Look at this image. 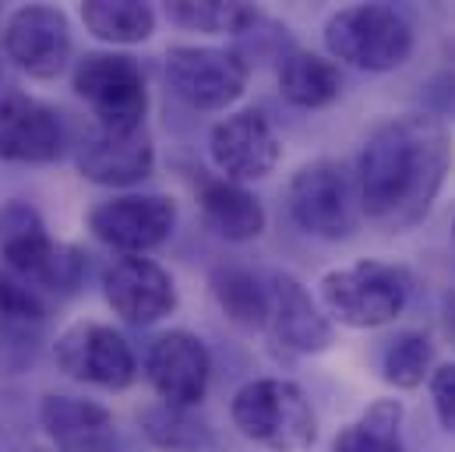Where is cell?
<instances>
[{"label": "cell", "mask_w": 455, "mask_h": 452, "mask_svg": "<svg viewBox=\"0 0 455 452\" xmlns=\"http://www.w3.org/2000/svg\"><path fill=\"white\" fill-rule=\"evenodd\" d=\"M166 18L191 32L209 36H243L261 21V11L251 4H223V0H170Z\"/></svg>", "instance_id": "26"}, {"label": "cell", "mask_w": 455, "mask_h": 452, "mask_svg": "<svg viewBox=\"0 0 455 452\" xmlns=\"http://www.w3.org/2000/svg\"><path fill=\"white\" fill-rule=\"evenodd\" d=\"M50 319V308L36 287L0 265V346L28 353Z\"/></svg>", "instance_id": "22"}, {"label": "cell", "mask_w": 455, "mask_h": 452, "mask_svg": "<svg viewBox=\"0 0 455 452\" xmlns=\"http://www.w3.org/2000/svg\"><path fill=\"white\" fill-rule=\"evenodd\" d=\"M75 93L89 103L96 124L114 131H138L145 127L148 113V85L145 71L131 53L116 50H92L78 57L71 71Z\"/></svg>", "instance_id": "7"}, {"label": "cell", "mask_w": 455, "mask_h": 452, "mask_svg": "<svg viewBox=\"0 0 455 452\" xmlns=\"http://www.w3.org/2000/svg\"><path fill=\"white\" fill-rule=\"evenodd\" d=\"M198 206L205 213V223L212 226L223 240H233V244L258 240L265 233V223H268L265 206L243 184H233L223 177H205L202 181Z\"/></svg>", "instance_id": "19"}, {"label": "cell", "mask_w": 455, "mask_h": 452, "mask_svg": "<svg viewBox=\"0 0 455 452\" xmlns=\"http://www.w3.org/2000/svg\"><path fill=\"white\" fill-rule=\"evenodd\" d=\"M71 21L60 7L50 4H25L18 7L7 25H4V53L7 61L36 78V82H50L57 78L68 61H71Z\"/></svg>", "instance_id": "10"}, {"label": "cell", "mask_w": 455, "mask_h": 452, "mask_svg": "<svg viewBox=\"0 0 455 452\" xmlns=\"http://www.w3.org/2000/svg\"><path fill=\"white\" fill-rule=\"evenodd\" d=\"M417 36L410 18L392 4H349L325 21V50L360 71H395L413 57Z\"/></svg>", "instance_id": "5"}, {"label": "cell", "mask_w": 455, "mask_h": 452, "mask_svg": "<svg viewBox=\"0 0 455 452\" xmlns=\"http://www.w3.org/2000/svg\"><path fill=\"white\" fill-rule=\"evenodd\" d=\"M53 357H57V367L82 385L120 392L138 378V357L131 343L114 326H103V322L68 326L53 343Z\"/></svg>", "instance_id": "9"}, {"label": "cell", "mask_w": 455, "mask_h": 452, "mask_svg": "<svg viewBox=\"0 0 455 452\" xmlns=\"http://www.w3.org/2000/svg\"><path fill=\"white\" fill-rule=\"evenodd\" d=\"M209 156L223 181L247 184V181H265L279 159H283V141L272 127V120L261 110L247 107L223 117L212 134H209Z\"/></svg>", "instance_id": "12"}, {"label": "cell", "mask_w": 455, "mask_h": 452, "mask_svg": "<svg viewBox=\"0 0 455 452\" xmlns=\"http://www.w3.org/2000/svg\"><path fill=\"white\" fill-rule=\"evenodd\" d=\"M141 432L163 452H209L216 446V435L202 417L180 407H166V403L148 407L141 414Z\"/></svg>", "instance_id": "25"}, {"label": "cell", "mask_w": 455, "mask_h": 452, "mask_svg": "<svg viewBox=\"0 0 455 452\" xmlns=\"http://www.w3.org/2000/svg\"><path fill=\"white\" fill-rule=\"evenodd\" d=\"M233 428L268 452H307L318 442V417L307 392L290 378H254L233 392Z\"/></svg>", "instance_id": "2"}, {"label": "cell", "mask_w": 455, "mask_h": 452, "mask_svg": "<svg viewBox=\"0 0 455 452\" xmlns=\"http://www.w3.org/2000/svg\"><path fill=\"white\" fill-rule=\"evenodd\" d=\"M103 294L114 315L131 326H156L177 311L173 276L145 254H124L110 262L103 272Z\"/></svg>", "instance_id": "14"}, {"label": "cell", "mask_w": 455, "mask_h": 452, "mask_svg": "<svg viewBox=\"0 0 455 452\" xmlns=\"http://www.w3.org/2000/svg\"><path fill=\"white\" fill-rule=\"evenodd\" d=\"M449 53H452V61H455V39L449 43Z\"/></svg>", "instance_id": "31"}, {"label": "cell", "mask_w": 455, "mask_h": 452, "mask_svg": "<svg viewBox=\"0 0 455 452\" xmlns=\"http://www.w3.org/2000/svg\"><path fill=\"white\" fill-rule=\"evenodd\" d=\"M145 378L166 407L191 410L209 392L212 353H209L205 339L188 333V329L159 333L145 350Z\"/></svg>", "instance_id": "11"}, {"label": "cell", "mask_w": 455, "mask_h": 452, "mask_svg": "<svg viewBox=\"0 0 455 452\" xmlns=\"http://www.w3.org/2000/svg\"><path fill=\"white\" fill-rule=\"evenodd\" d=\"M39 424L60 452H110L116 417L96 400L50 392L39 403Z\"/></svg>", "instance_id": "18"}, {"label": "cell", "mask_w": 455, "mask_h": 452, "mask_svg": "<svg viewBox=\"0 0 455 452\" xmlns=\"http://www.w3.org/2000/svg\"><path fill=\"white\" fill-rule=\"evenodd\" d=\"M82 25L110 46H134L152 39L156 11L152 4H141V0H85Z\"/></svg>", "instance_id": "23"}, {"label": "cell", "mask_w": 455, "mask_h": 452, "mask_svg": "<svg viewBox=\"0 0 455 452\" xmlns=\"http://www.w3.org/2000/svg\"><path fill=\"white\" fill-rule=\"evenodd\" d=\"M177 226V202L166 195H116L89 213V230L107 247L145 254L170 240Z\"/></svg>", "instance_id": "13"}, {"label": "cell", "mask_w": 455, "mask_h": 452, "mask_svg": "<svg viewBox=\"0 0 455 452\" xmlns=\"http://www.w3.org/2000/svg\"><path fill=\"white\" fill-rule=\"evenodd\" d=\"M247 61L227 46H170L166 82L195 110H227L247 89Z\"/></svg>", "instance_id": "8"}, {"label": "cell", "mask_w": 455, "mask_h": 452, "mask_svg": "<svg viewBox=\"0 0 455 452\" xmlns=\"http://www.w3.org/2000/svg\"><path fill=\"white\" fill-rule=\"evenodd\" d=\"M435 364V343L427 333H399L381 350V378L395 389H420L424 378H431Z\"/></svg>", "instance_id": "27"}, {"label": "cell", "mask_w": 455, "mask_h": 452, "mask_svg": "<svg viewBox=\"0 0 455 452\" xmlns=\"http://www.w3.org/2000/svg\"><path fill=\"white\" fill-rule=\"evenodd\" d=\"M424 103L431 107V117H452L455 120V75L442 71L424 85Z\"/></svg>", "instance_id": "29"}, {"label": "cell", "mask_w": 455, "mask_h": 452, "mask_svg": "<svg viewBox=\"0 0 455 452\" xmlns=\"http://www.w3.org/2000/svg\"><path fill=\"white\" fill-rule=\"evenodd\" d=\"M28 452H43V449H28Z\"/></svg>", "instance_id": "32"}, {"label": "cell", "mask_w": 455, "mask_h": 452, "mask_svg": "<svg viewBox=\"0 0 455 452\" xmlns=\"http://www.w3.org/2000/svg\"><path fill=\"white\" fill-rule=\"evenodd\" d=\"M452 131L445 120L431 113H399L381 120L367 134L353 170L363 216L388 233L424 223L452 174Z\"/></svg>", "instance_id": "1"}, {"label": "cell", "mask_w": 455, "mask_h": 452, "mask_svg": "<svg viewBox=\"0 0 455 452\" xmlns=\"http://www.w3.org/2000/svg\"><path fill=\"white\" fill-rule=\"evenodd\" d=\"M212 297L233 326H240V329L268 326V308H272L268 276L243 269V265H220L212 272Z\"/></svg>", "instance_id": "21"}, {"label": "cell", "mask_w": 455, "mask_h": 452, "mask_svg": "<svg viewBox=\"0 0 455 452\" xmlns=\"http://www.w3.org/2000/svg\"><path fill=\"white\" fill-rule=\"evenodd\" d=\"M279 93L297 110H322L339 100V64L315 50H290L279 61Z\"/></svg>", "instance_id": "20"}, {"label": "cell", "mask_w": 455, "mask_h": 452, "mask_svg": "<svg viewBox=\"0 0 455 452\" xmlns=\"http://www.w3.org/2000/svg\"><path fill=\"white\" fill-rule=\"evenodd\" d=\"M452 233H455V226H452Z\"/></svg>", "instance_id": "33"}, {"label": "cell", "mask_w": 455, "mask_h": 452, "mask_svg": "<svg viewBox=\"0 0 455 452\" xmlns=\"http://www.w3.org/2000/svg\"><path fill=\"white\" fill-rule=\"evenodd\" d=\"M75 166L85 181L103 188H127L156 170V145L145 127L138 131H114L92 124L75 145Z\"/></svg>", "instance_id": "15"}, {"label": "cell", "mask_w": 455, "mask_h": 452, "mask_svg": "<svg viewBox=\"0 0 455 452\" xmlns=\"http://www.w3.org/2000/svg\"><path fill=\"white\" fill-rule=\"evenodd\" d=\"M110 452H114V449H110Z\"/></svg>", "instance_id": "34"}, {"label": "cell", "mask_w": 455, "mask_h": 452, "mask_svg": "<svg viewBox=\"0 0 455 452\" xmlns=\"http://www.w3.org/2000/svg\"><path fill=\"white\" fill-rule=\"evenodd\" d=\"M272 308L265 333L290 353H325L336 339L332 319L307 294V287L290 272H268Z\"/></svg>", "instance_id": "16"}, {"label": "cell", "mask_w": 455, "mask_h": 452, "mask_svg": "<svg viewBox=\"0 0 455 452\" xmlns=\"http://www.w3.org/2000/svg\"><path fill=\"white\" fill-rule=\"evenodd\" d=\"M290 220L318 240H346L363 223L356 174L339 159L304 163L286 184Z\"/></svg>", "instance_id": "6"}, {"label": "cell", "mask_w": 455, "mask_h": 452, "mask_svg": "<svg viewBox=\"0 0 455 452\" xmlns=\"http://www.w3.org/2000/svg\"><path fill=\"white\" fill-rule=\"evenodd\" d=\"M332 452H410L403 442V403L374 400L353 424H346Z\"/></svg>", "instance_id": "24"}, {"label": "cell", "mask_w": 455, "mask_h": 452, "mask_svg": "<svg viewBox=\"0 0 455 452\" xmlns=\"http://www.w3.org/2000/svg\"><path fill=\"white\" fill-rule=\"evenodd\" d=\"M318 294L332 322L346 329H381L403 315L410 301V276L392 262L360 258L353 265L329 269Z\"/></svg>", "instance_id": "4"}, {"label": "cell", "mask_w": 455, "mask_h": 452, "mask_svg": "<svg viewBox=\"0 0 455 452\" xmlns=\"http://www.w3.org/2000/svg\"><path fill=\"white\" fill-rule=\"evenodd\" d=\"M427 389H431V403H435L438 424L449 435H455V364L435 367L431 378H427Z\"/></svg>", "instance_id": "28"}, {"label": "cell", "mask_w": 455, "mask_h": 452, "mask_svg": "<svg viewBox=\"0 0 455 452\" xmlns=\"http://www.w3.org/2000/svg\"><path fill=\"white\" fill-rule=\"evenodd\" d=\"M449 329L455 333V294L449 297Z\"/></svg>", "instance_id": "30"}, {"label": "cell", "mask_w": 455, "mask_h": 452, "mask_svg": "<svg viewBox=\"0 0 455 452\" xmlns=\"http://www.w3.org/2000/svg\"><path fill=\"white\" fill-rule=\"evenodd\" d=\"M0 265L39 294H75L85 279V251L53 240L28 202H7L0 209Z\"/></svg>", "instance_id": "3"}, {"label": "cell", "mask_w": 455, "mask_h": 452, "mask_svg": "<svg viewBox=\"0 0 455 452\" xmlns=\"http://www.w3.org/2000/svg\"><path fill=\"white\" fill-rule=\"evenodd\" d=\"M60 156H64V127L57 113L25 93L0 96V159L4 163L43 166V163H57Z\"/></svg>", "instance_id": "17"}]
</instances>
